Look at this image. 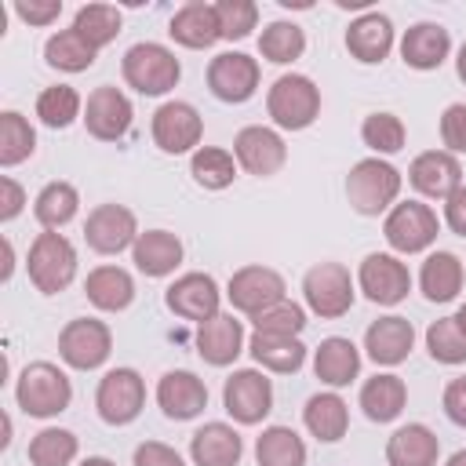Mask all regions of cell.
Here are the masks:
<instances>
[{
    "instance_id": "6da1fadb",
    "label": "cell",
    "mask_w": 466,
    "mask_h": 466,
    "mask_svg": "<svg viewBox=\"0 0 466 466\" xmlns=\"http://www.w3.org/2000/svg\"><path fill=\"white\" fill-rule=\"evenodd\" d=\"M15 400L25 415L33 419H55L69 408L73 400V382L69 375L51 364V360H33L18 371V382H15Z\"/></svg>"
},
{
    "instance_id": "7a4b0ae2",
    "label": "cell",
    "mask_w": 466,
    "mask_h": 466,
    "mask_svg": "<svg viewBox=\"0 0 466 466\" xmlns=\"http://www.w3.org/2000/svg\"><path fill=\"white\" fill-rule=\"evenodd\" d=\"M400 171L390 164V160H382V157H364V160H357L353 167H350V175H346V197H350V208L357 211V215H382V211H390L393 204H397V197H400Z\"/></svg>"
},
{
    "instance_id": "3957f363",
    "label": "cell",
    "mask_w": 466,
    "mask_h": 466,
    "mask_svg": "<svg viewBox=\"0 0 466 466\" xmlns=\"http://www.w3.org/2000/svg\"><path fill=\"white\" fill-rule=\"evenodd\" d=\"M25 269H29V280H33V288L40 295H58L76 277V248L58 229H44L29 244Z\"/></svg>"
},
{
    "instance_id": "277c9868",
    "label": "cell",
    "mask_w": 466,
    "mask_h": 466,
    "mask_svg": "<svg viewBox=\"0 0 466 466\" xmlns=\"http://www.w3.org/2000/svg\"><path fill=\"white\" fill-rule=\"evenodd\" d=\"M266 113L280 131H302L320 116V87L302 73H284L266 91Z\"/></svg>"
},
{
    "instance_id": "5b68a950",
    "label": "cell",
    "mask_w": 466,
    "mask_h": 466,
    "mask_svg": "<svg viewBox=\"0 0 466 466\" xmlns=\"http://www.w3.org/2000/svg\"><path fill=\"white\" fill-rule=\"evenodd\" d=\"M120 73H124L127 87H135L138 95H167L178 84L182 66H178V58H175L171 47L153 44V40H142V44H131L124 51Z\"/></svg>"
},
{
    "instance_id": "8992f818",
    "label": "cell",
    "mask_w": 466,
    "mask_h": 466,
    "mask_svg": "<svg viewBox=\"0 0 466 466\" xmlns=\"http://www.w3.org/2000/svg\"><path fill=\"white\" fill-rule=\"evenodd\" d=\"M302 299H306L309 313H317L324 320H339L353 309L357 284L342 262H317L302 277Z\"/></svg>"
},
{
    "instance_id": "52a82bcc",
    "label": "cell",
    "mask_w": 466,
    "mask_h": 466,
    "mask_svg": "<svg viewBox=\"0 0 466 466\" xmlns=\"http://www.w3.org/2000/svg\"><path fill=\"white\" fill-rule=\"evenodd\" d=\"M441 233V222H437V211L422 200H400L386 211V222H382V237L386 244L393 248V255H419L426 251Z\"/></svg>"
},
{
    "instance_id": "ba28073f",
    "label": "cell",
    "mask_w": 466,
    "mask_h": 466,
    "mask_svg": "<svg viewBox=\"0 0 466 466\" xmlns=\"http://www.w3.org/2000/svg\"><path fill=\"white\" fill-rule=\"evenodd\" d=\"M146 408V382L135 368H113L98 379L95 390V411L109 426H127Z\"/></svg>"
},
{
    "instance_id": "9c48e42d",
    "label": "cell",
    "mask_w": 466,
    "mask_h": 466,
    "mask_svg": "<svg viewBox=\"0 0 466 466\" xmlns=\"http://www.w3.org/2000/svg\"><path fill=\"white\" fill-rule=\"evenodd\" d=\"M109 353H113V331L106 320L76 317L58 331V357L73 371H95L109 360Z\"/></svg>"
},
{
    "instance_id": "30bf717a",
    "label": "cell",
    "mask_w": 466,
    "mask_h": 466,
    "mask_svg": "<svg viewBox=\"0 0 466 466\" xmlns=\"http://www.w3.org/2000/svg\"><path fill=\"white\" fill-rule=\"evenodd\" d=\"M149 135L157 142V149L178 157V153H197L200 149V138H204V116L197 113L193 102H182V98H171L164 102L153 120H149Z\"/></svg>"
},
{
    "instance_id": "8fae6325",
    "label": "cell",
    "mask_w": 466,
    "mask_h": 466,
    "mask_svg": "<svg viewBox=\"0 0 466 466\" xmlns=\"http://www.w3.org/2000/svg\"><path fill=\"white\" fill-rule=\"evenodd\" d=\"M222 408L240 426H258L273 411V382L258 368H240L222 386Z\"/></svg>"
},
{
    "instance_id": "7c38bea8",
    "label": "cell",
    "mask_w": 466,
    "mask_h": 466,
    "mask_svg": "<svg viewBox=\"0 0 466 466\" xmlns=\"http://www.w3.org/2000/svg\"><path fill=\"white\" fill-rule=\"evenodd\" d=\"M357 288L364 291L368 302L375 306H397L408 299L411 291V273L408 266L390 255V251H371L360 258V269H357Z\"/></svg>"
},
{
    "instance_id": "4fadbf2b",
    "label": "cell",
    "mask_w": 466,
    "mask_h": 466,
    "mask_svg": "<svg viewBox=\"0 0 466 466\" xmlns=\"http://www.w3.org/2000/svg\"><path fill=\"white\" fill-rule=\"evenodd\" d=\"M284 291H288L284 277L277 269H269V266H240L226 284L229 306L237 313H244V317H255V313L284 302Z\"/></svg>"
},
{
    "instance_id": "5bb4252c",
    "label": "cell",
    "mask_w": 466,
    "mask_h": 466,
    "mask_svg": "<svg viewBox=\"0 0 466 466\" xmlns=\"http://www.w3.org/2000/svg\"><path fill=\"white\" fill-rule=\"evenodd\" d=\"M258 62L244 51H222L208 62V91L218 102L240 106L258 91Z\"/></svg>"
},
{
    "instance_id": "9a60e30c",
    "label": "cell",
    "mask_w": 466,
    "mask_h": 466,
    "mask_svg": "<svg viewBox=\"0 0 466 466\" xmlns=\"http://www.w3.org/2000/svg\"><path fill=\"white\" fill-rule=\"evenodd\" d=\"M84 240L98 255H120L138 240V218L124 204H98L84 222Z\"/></svg>"
},
{
    "instance_id": "2e32d148",
    "label": "cell",
    "mask_w": 466,
    "mask_h": 466,
    "mask_svg": "<svg viewBox=\"0 0 466 466\" xmlns=\"http://www.w3.org/2000/svg\"><path fill=\"white\" fill-rule=\"evenodd\" d=\"M164 302H167V309H171L175 317L193 320V324H204V320H211L215 313H222V309H218L222 291H218L215 277H211V273H197V269L175 277V280L167 284V291H164Z\"/></svg>"
},
{
    "instance_id": "e0dca14e",
    "label": "cell",
    "mask_w": 466,
    "mask_h": 466,
    "mask_svg": "<svg viewBox=\"0 0 466 466\" xmlns=\"http://www.w3.org/2000/svg\"><path fill=\"white\" fill-rule=\"evenodd\" d=\"M233 157L237 164L248 171V175H258V178H269L284 167L288 160V146L280 138V131L266 127V124H248L237 131L233 138Z\"/></svg>"
},
{
    "instance_id": "ac0fdd59",
    "label": "cell",
    "mask_w": 466,
    "mask_h": 466,
    "mask_svg": "<svg viewBox=\"0 0 466 466\" xmlns=\"http://www.w3.org/2000/svg\"><path fill=\"white\" fill-rule=\"evenodd\" d=\"M131 116H135V113H131L127 95H124L120 87H113V84H102V87H95V91L87 95L80 120H84V127H87L91 138H98V142H116V138L127 135Z\"/></svg>"
},
{
    "instance_id": "d6986e66",
    "label": "cell",
    "mask_w": 466,
    "mask_h": 466,
    "mask_svg": "<svg viewBox=\"0 0 466 466\" xmlns=\"http://www.w3.org/2000/svg\"><path fill=\"white\" fill-rule=\"evenodd\" d=\"M408 182H411L422 197H430V200H448V197L462 186V164H459V157L448 153V149H426V153H419V157L411 160Z\"/></svg>"
},
{
    "instance_id": "ffe728a7",
    "label": "cell",
    "mask_w": 466,
    "mask_h": 466,
    "mask_svg": "<svg viewBox=\"0 0 466 466\" xmlns=\"http://www.w3.org/2000/svg\"><path fill=\"white\" fill-rule=\"evenodd\" d=\"M157 404L171 422H189L208 408V386L193 371H164L157 382Z\"/></svg>"
},
{
    "instance_id": "44dd1931",
    "label": "cell",
    "mask_w": 466,
    "mask_h": 466,
    "mask_svg": "<svg viewBox=\"0 0 466 466\" xmlns=\"http://www.w3.org/2000/svg\"><path fill=\"white\" fill-rule=\"evenodd\" d=\"M411 346H415V328H411V320H404L397 313L371 320L364 331V353L379 368H397L400 360H408Z\"/></svg>"
},
{
    "instance_id": "7402d4cb",
    "label": "cell",
    "mask_w": 466,
    "mask_h": 466,
    "mask_svg": "<svg viewBox=\"0 0 466 466\" xmlns=\"http://www.w3.org/2000/svg\"><path fill=\"white\" fill-rule=\"evenodd\" d=\"M197 353L211 368H229L244 353V324L233 313H215L211 320L197 324Z\"/></svg>"
},
{
    "instance_id": "603a6c76",
    "label": "cell",
    "mask_w": 466,
    "mask_h": 466,
    "mask_svg": "<svg viewBox=\"0 0 466 466\" xmlns=\"http://www.w3.org/2000/svg\"><path fill=\"white\" fill-rule=\"evenodd\" d=\"M448 51H451V36H448V29L441 22H415L400 36V58H404V66H411L419 73L441 69Z\"/></svg>"
},
{
    "instance_id": "cb8c5ba5",
    "label": "cell",
    "mask_w": 466,
    "mask_h": 466,
    "mask_svg": "<svg viewBox=\"0 0 466 466\" xmlns=\"http://www.w3.org/2000/svg\"><path fill=\"white\" fill-rule=\"evenodd\" d=\"M346 51L364 66H379L393 51V22L379 11L353 18L346 29Z\"/></svg>"
},
{
    "instance_id": "d4e9b609",
    "label": "cell",
    "mask_w": 466,
    "mask_h": 466,
    "mask_svg": "<svg viewBox=\"0 0 466 466\" xmlns=\"http://www.w3.org/2000/svg\"><path fill=\"white\" fill-rule=\"evenodd\" d=\"M244 455V441L229 422H204L189 437L193 466H237Z\"/></svg>"
},
{
    "instance_id": "484cf974",
    "label": "cell",
    "mask_w": 466,
    "mask_h": 466,
    "mask_svg": "<svg viewBox=\"0 0 466 466\" xmlns=\"http://www.w3.org/2000/svg\"><path fill=\"white\" fill-rule=\"evenodd\" d=\"M441 441L426 422L397 426L386 441V462L390 466H437Z\"/></svg>"
},
{
    "instance_id": "4316f807",
    "label": "cell",
    "mask_w": 466,
    "mask_h": 466,
    "mask_svg": "<svg viewBox=\"0 0 466 466\" xmlns=\"http://www.w3.org/2000/svg\"><path fill=\"white\" fill-rule=\"evenodd\" d=\"M167 33H171L175 44H182V47H189V51H204V47H211L215 40H222L215 4H204V0L182 4V7L171 15Z\"/></svg>"
},
{
    "instance_id": "83f0119b",
    "label": "cell",
    "mask_w": 466,
    "mask_h": 466,
    "mask_svg": "<svg viewBox=\"0 0 466 466\" xmlns=\"http://www.w3.org/2000/svg\"><path fill=\"white\" fill-rule=\"evenodd\" d=\"M248 353L262 371L273 375H295L306 364V346L299 335H269V331H251Z\"/></svg>"
},
{
    "instance_id": "f1b7e54d",
    "label": "cell",
    "mask_w": 466,
    "mask_h": 466,
    "mask_svg": "<svg viewBox=\"0 0 466 466\" xmlns=\"http://www.w3.org/2000/svg\"><path fill=\"white\" fill-rule=\"evenodd\" d=\"M313 375L331 390L350 386L360 375V350L342 335H328L313 350Z\"/></svg>"
},
{
    "instance_id": "f546056e",
    "label": "cell",
    "mask_w": 466,
    "mask_h": 466,
    "mask_svg": "<svg viewBox=\"0 0 466 466\" xmlns=\"http://www.w3.org/2000/svg\"><path fill=\"white\" fill-rule=\"evenodd\" d=\"M131 262L146 277H167L182 266V240L167 229H146L131 248Z\"/></svg>"
},
{
    "instance_id": "4dcf8cb0",
    "label": "cell",
    "mask_w": 466,
    "mask_h": 466,
    "mask_svg": "<svg viewBox=\"0 0 466 466\" xmlns=\"http://www.w3.org/2000/svg\"><path fill=\"white\" fill-rule=\"evenodd\" d=\"M84 295L102 313H120L135 302V280L120 266H95L84 280Z\"/></svg>"
},
{
    "instance_id": "1f68e13d",
    "label": "cell",
    "mask_w": 466,
    "mask_h": 466,
    "mask_svg": "<svg viewBox=\"0 0 466 466\" xmlns=\"http://www.w3.org/2000/svg\"><path fill=\"white\" fill-rule=\"evenodd\" d=\"M408 404V386L393 371H379L360 386V408L371 422H393Z\"/></svg>"
},
{
    "instance_id": "d6a6232c",
    "label": "cell",
    "mask_w": 466,
    "mask_h": 466,
    "mask_svg": "<svg viewBox=\"0 0 466 466\" xmlns=\"http://www.w3.org/2000/svg\"><path fill=\"white\" fill-rule=\"evenodd\" d=\"M302 422H306V430H309L317 441L335 444V441H342L346 430H350V408H346V400H342L335 390L313 393V397L306 400V408H302Z\"/></svg>"
},
{
    "instance_id": "836d02e7",
    "label": "cell",
    "mask_w": 466,
    "mask_h": 466,
    "mask_svg": "<svg viewBox=\"0 0 466 466\" xmlns=\"http://www.w3.org/2000/svg\"><path fill=\"white\" fill-rule=\"evenodd\" d=\"M462 280H466V273H462L459 255H451V251H430L422 258L419 288H422V295L430 302H451L462 291Z\"/></svg>"
},
{
    "instance_id": "e575fe53",
    "label": "cell",
    "mask_w": 466,
    "mask_h": 466,
    "mask_svg": "<svg viewBox=\"0 0 466 466\" xmlns=\"http://www.w3.org/2000/svg\"><path fill=\"white\" fill-rule=\"evenodd\" d=\"M95 58H98V47H91L73 25L69 29H58L44 44V62L51 69H62V73H84V69L95 66Z\"/></svg>"
},
{
    "instance_id": "d590c367",
    "label": "cell",
    "mask_w": 466,
    "mask_h": 466,
    "mask_svg": "<svg viewBox=\"0 0 466 466\" xmlns=\"http://www.w3.org/2000/svg\"><path fill=\"white\" fill-rule=\"evenodd\" d=\"M76 211H80V193H76L73 182H47L33 200V215L44 229L69 226L76 218Z\"/></svg>"
},
{
    "instance_id": "8d00e7d4",
    "label": "cell",
    "mask_w": 466,
    "mask_h": 466,
    "mask_svg": "<svg viewBox=\"0 0 466 466\" xmlns=\"http://www.w3.org/2000/svg\"><path fill=\"white\" fill-rule=\"evenodd\" d=\"M258 466H306V444L291 426H266L255 441Z\"/></svg>"
},
{
    "instance_id": "74e56055",
    "label": "cell",
    "mask_w": 466,
    "mask_h": 466,
    "mask_svg": "<svg viewBox=\"0 0 466 466\" xmlns=\"http://www.w3.org/2000/svg\"><path fill=\"white\" fill-rule=\"evenodd\" d=\"M237 167H240L237 157L229 149H222V146H200L189 157V175L204 189H226V186H233Z\"/></svg>"
},
{
    "instance_id": "f35d334b",
    "label": "cell",
    "mask_w": 466,
    "mask_h": 466,
    "mask_svg": "<svg viewBox=\"0 0 466 466\" xmlns=\"http://www.w3.org/2000/svg\"><path fill=\"white\" fill-rule=\"evenodd\" d=\"M80 451V441L73 430H62V426H44L40 433H33L29 441V462L33 466H69Z\"/></svg>"
},
{
    "instance_id": "ab89813d",
    "label": "cell",
    "mask_w": 466,
    "mask_h": 466,
    "mask_svg": "<svg viewBox=\"0 0 466 466\" xmlns=\"http://www.w3.org/2000/svg\"><path fill=\"white\" fill-rule=\"evenodd\" d=\"M36 116H40V124L62 131V127H69L76 116H84V98H80L76 87H69V84H51V87H44V91L36 95Z\"/></svg>"
},
{
    "instance_id": "60d3db41",
    "label": "cell",
    "mask_w": 466,
    "mask_h": 466,
    "mask_svg": "<svg viewBox=\"0 0 466 466\" xmlns=\"http://www.w3.org/2000/svg\"><path fill=\"white\" fill-rule=\"evenodd\" d=\"M36 149V131L33 124L15 113V109H4L0 113V167H15L22 160H29Z\"/></svg>"
},
{
    "instance_id": "b9f144b4",
    "label": "cell",
    "mask_w": 466,
    "mask_h": 466,
    "mask_svg": "<svg viewBox=\"0 0 466 466\" xmlns=\"http://www.w3.org/2000/svg\"><path fill=\"white\" fill-rule=\"evenodd\" d=\"M120 11L113 7V4H84L76 15H73V29L91 44V47H106V44H113L116 40V33H120Z\"/></svg>"
},
{
    "instance_id": "7bdbcfd3",
    "label": "cell",
    "mask_w": 466,
    "mask_h": 466,
    "mask_svg": "<svg viewBox=\"0 0 466 466\" xmlns=\"http://www.w3.org/2000/svg\"><path fill=\"white\" fill-rule=\"evenodd\" d=\"M258 51H262V58L266 62H273V66H288V62H295V58H302V51H306V33L295 25V22H269L266 29H262V36H258Z\"/></svg>"
},
{
    "instance_id": "ee69618b",
    "label": "cell",
    "mask_w": 466,
    "mask_h": 466,
    "mask_svg": "<svg viewBox=\"0 0 466 466\" xmlns=\"http://www.w3.org/2000/svg\"><path fill=\"white\" fill-rule=\"evenodd\" d=\"M360 138H364V146L375 153V157H390V153H400L404 149V138H408V131H404V120L397 116V113H368L364 116V124H360Z\"/></svg>"
},
{
    "instance_id": "f6af8a7d",
    "label": "cell",
    "mask_w": 466,
    "mask_h": 466,
    "mask_svg": "<svg viewBox=\"0 0 466 466\" xmlns=\"http://www.w3.org/2000/svg\"><path fill=\"white\" fill-rule=\"evenodd\" d=\"M426 350L437 364H466V335L455 317H441L426 328Z\"/></svg>"
},
{
    "instance_id": "bcb514c9",
    "label": "cell",
    "mask_w": 466,
    "mask_h": 466,
    "mask_svg": "<svg viewBox=\"0 0 466 466\" xmlns=\"http://www.w3.org/2000/svg\"><path fill=\"white\" fill-rule=\"evenodd\" d=\"M222 40H244L258 25V4L251 0H218L215 4Z\"/></svg>"
},
{
    "instance_id": "7dc6e473",
    "label": "cell",
    "mask_w": 466,
    "mask_h": 466,
    "mask_svg": "<svg viewBox=\"0 0 466 466\" xmlns=\"http://www.w3.org/2000/svg\"><path fill=\"white\" fill-rule=\"evenodd\" d=\"M251 324H255V331H269V335H302V328H306V309H302L299 302L284 299V302H277V306L255 313Z\"/></svg>"
},
{
    "instance_id": "c3c4849f",
    "label": "cell",
    "mask_w": 466,
    "mask_h": 466,
    "mask_svg": "<svg viewBox=\"0 0 466 466\" xmlns=\"http://www.w3.org/2000/svg\"><path fill=\"white\" fill-rule=\"evenodd\" d=\"M441 142L448 153H466V102H451L441 113Z\"/></svg>"
},
{
    "instance_id": "681fc988",
    "label": "cell",
    "mask_w": 466,
    "mask_h": 466,
    "mask_svg": "<svg viewBox=\"0 0 466 466\" xmlns=\"http://www.w3.org/2000/svg\"><path fill=\"white\" fill-rule=\"evenodd\" d=\"M135 466H186V459L164 441H142L135 448Z\"/></svg>"
},
{
    "instance_id": "f907efd6",
    "label": "cell",
    "mask_w": 466,
    "mask_h": 466,
    "mask_svg": "<svg viewBox=\"0 0 466 466\" xmlns=\"http://www.w3.org/2000/svg\"><path fill=\"white\" fill-rule=\"evenodd\" d=\"M15 15L29 25H51L62 15V0H18Z\"/></svg>"
},
{
    "instance_id": "816d5d0a",
    "label": "cell",
    "mask_w": 466,
    "mask_h": 466,
    "mask_svg": "<svg viewBox=\"0 0 466 466\" xmlns=\"http://www.w3.org/2000/svg\"><path fill=\"white\" fill-rule=\"evenodd\" d=\"M441 404H444V415H448L455 426L466 430V375H459V379H451V382L444 386Z\"/></svg>"
},
{
    "instance_id": "f5cc1de1",
    "label": "cell",
    "mask_w": 466,
    "mask_h": 466,
    "mask_svg": "<svg viewBox=\"0 0 466 466\" xmlns=\"http://www.w3.org/2000/svg\"><path fill=\"white\" fill-rule=\"evenodd\" d=\"M22 208H25V189L11 175H0V222L18 218Z\"/></svg>"
},
{
    "instance_id": "db71d44e",
    "label": "cell",
    "mask_w": 466,
    "mask_h": 466,
    "mask_svg": "<svg viewBox=\"0 0 466 466\" xmlns=\"http://www.w3.org/2000/svg\"><path fill=\"white\" fill-rule=\"evenodd\" d=\"M444 222H448V229L451 233H459V237H466V182L444 200Z\"/></svg>"
},
{
    "instance_id": "11a10c76",
    "label": "cell",
    "mask_w": 466,
    "mask_h": 466,
    "mask_svg": "<svg viewBox=\"0 0 466 466\" xmlns=\"http://www.w3.org/2000/svg\"><path fill=\"white\" fill-rule=\"evenodd\" d=\"M455 73H459V80L466 84V44L459 47V58H455Z\"/></svg>"
},
{
    "instance_id": "9f6ffc18",
    "label": "cell",
    "mask_w": 466,
    "mask_h": 466,
    "mask_svg": "<svg viewBox=\"0 0 466 466\" xmlns=\"http://www.w3.org/2000/svg\"><path fill=\"white\" fill-rule=\"evenodd\" d=\"M80 466H116V462H113V459H106V455H87Z\"/></svg>"
},
{
    "instance_id": "6f0895ef",
    "label": "cell",
    "mask_w": 466,
    "mask_h": 466,
    "mask_svg": "<svg viewBox=\"0 0 466 466\" xmlns=\"http://www.w3.org/2000/svg\"><path fill=\"white\" fill-rule=\"evenodd\" d=\"M444 466H466V448H459V451H455V455H451Z\"/></svg>"
},
{
    "instance_id": "680465c9",
    "label": "cell",
    "mask_w": 466,
    "mask_h": 466,
    "mask_svg": "<svg viewBox=\"0 0 466 466\" xmlns=\"http://www.w3.org/2000/svg\"><path fill=\"white\" fill-rule=\"evenodd\" d=\"M455 324H459V328H462V335H466V302L459 306V313H455Z\"/></svg>"
}]
</instances>
